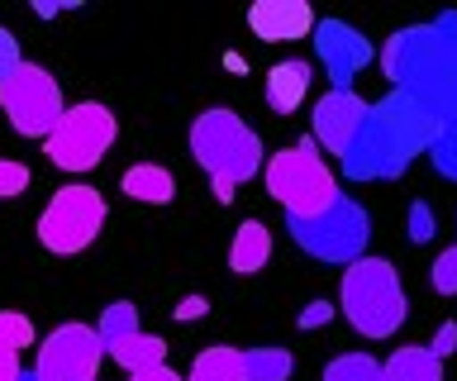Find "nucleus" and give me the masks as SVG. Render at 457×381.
I'll return each instance as SVG.
<instances>
[{
	"instance_id": "obj_1",
	"label": "nucleus",
	"mask_w": 457,
	"mask_h": 381,
	"mask_svg": "<svg viewBox=\"0 0 457 381\" xmlns=\"http://www.w3.org/2000/svg\"><path fill=\"white\" fill-rule=\"evenodd\" d=\"M381 72L391 91L420 101L438 124L457 120V10H443L428 24H405L381 44Z\"/></svg>"
},
{
	"instance_id": "obj_2",
	"label": "nucleus",
	"mask_w": 457,
	"mask_h": 381,
	"mask_svg": "<svg viewBox=\"0 0 457 381\" xmlns=\"http://www.w3.org/2000/svg\"><path fill=\"white\" fill-rule=\"evenodd\" d=\"M443 124L428 115L420 101H410V95H381V101H371L367 110V124L362 134L353 138V148L343 153V177L348 181H395L405 177V167L428 153L438 144Z\"/></svg>"
},
{
	"instance_id": "obj_3",
	"label": "nucleus",
	"mask_w": 457,
	"mask_h": 381,
	"mask_svg": "<svg viewBox=\"0 0 457 381\" xmlns=\"http://www.w3.org/2000/svg\"><path fill=\"white\" fill-rule=\"evenodd\" d=\"M191 153L210 172V186L220 201H234V191L262 172V158H267L262 138H257L248 129V120L234 115V110H205V115H195Z\"/></svg>"
},
{
	"instance_id": "obj_4",
	"label": "nucleus",
	"mask_w": 457,
	"mask_h": 381,
	"mask_svg": "<svg viewBox=\"0 0 457 381\" xmlns=\"http://www.w3.org/2000/svg\"><path fill=\"white\" fill-rule=\"evenodd\" d=\"M338 310H343V319H348L362 338H391V334H400L410 305H405V286H400L395 262L357 258L353 267H343Z\"/></svg>"
},
{
	"instance_id": "obj_5",
	"label": "nucleus",
	"mask_w": 457,
	"mask_h": 381,
	"mask_svg": "<svg viewBox=\"0 0 457 381\" xmlns=\"http://www.w3.org/2000/svg\"><path fill=\"white\" fill-rule=\"evenodd\" d=\"M267 191H271V201H277L286 215H295V219L324 215V210L343 195L338 191V177L328 172L324 153L314 148L310 138L267 158Z\"/></svg>"
},
{
	"instance_id": "obj_6",
	"label": "nucleus",
	"mask_w": 457,
	"mask_h": 381,
	"mask_svg": "<svg viewBox=\"0 0 457 381\" xmlns=\"http://www.w3.org/2000/svg\"><path fill=\"white\" fill-rule=\"evenodd\" d=\"M286 229H291V244L305 248L314 262L328 267H353L357 258H367V238H371V215L353 195H338L324 215L314 219H295L286 215Z\"/></svg>"
},
{
	"instance_id": "obj_7",
	"label": "nucleus",
	"mask_w": 457,
	"mask_h": 381,
	"mask_svg": "<svg viewBox=\"0 0 457 381\" xmlns=\"http://www.w3.org/2000/svg\"><path fill=\"white\" fill-rule=\"evenodd\" d=\"M114 138H120L114 110L100 101H77V105H67L57 129L43 138V148H48V162L62 167V172H91L114 148Z\"/></svg>"
},
{
	"instance_id": "obj_8",
	"label": "nucleus",
	"mask_w": 457,
	"mask_h": 381,
	"mask_svg": "<svg viewBox=\"0 0 457 381\" xmlns=\"http://www.w3.org/2000/svg\"><path fill=\"white\" fill-rule=\"evenodd\" d=\"M0 110H5L10 129L20 138H48L57 129V120L67 115V101H62V87H57V77L48 67L24 62L0 87Z\"/></svg>"
},
{
	"instance_id": "obj_9",
	"label": "nucleus",
	"mask_w": 457,
	"mask_h": 381,
	"mask_svg": "<svg viewBox=\"0 0 457 381\" xmlns=\"http://www.w3.org/2000/svg\"><path fill=\"white\" fill-rule=\"evenodd\" d=\"M100 224H105V195L71 181V186L53 191L48 210L38 215V244L57 258H71V253H86L96 244Z\"/></svg>"
},
{
	"instance_id": "obj_10",
	"label": "nucleus",
	"mask_w": 457,
	"mask_h": 381,
	"mask_svg": "<svg viewBox=\"0 0 457 381\" xmlns=\"http://www.w3.org/2000/svg\"><path fill=\"white\" fill-rule=\"evenodd\" d=\"M100 362H105V344H100L96 324H57V329L38 344V381H96Z\"/></svg>"
},
{
	"instance_id": "obj_11",
	"label": "nucleus",
	"mask_w": 457,
	"mask_h": 381,
	"mask_svg": "<svg viewBox=\"0 0 457 381\" xmlns=\"http://www.w3.org/2000/svg\"><path fill=\"white\" fill-rule=\"evenodd\" d=\"M314 53H320V62H324V77L334 81L328 91H353L357 72L371 67V58H377L371 38L362 29H353V24H343V20L314 24Z\"/></svg>"
},
{
	"instance_id": "obj_12",
	"label": "nucleus",
	"mask_w": 457,
	"mask_h": 381,
	"mask_svg": "<svg viewBox=\"0 0 457 381\" xmlns=\"http://www.w3.org/2000/svg\"><path fill=\"white\" fill-rule=\"evenodd\" d=\"M371 101H362L357 91H324L314 101V144H324L334 158L353 148V138L362 134Z\"/></svg>"
},
{
	"instance_id": "obj_13",
	"label": "nucleus",
	"mask_w": 457,
	"mask_h": 381,
	"mask_svg": "<svg viewBox=\"0 0 457 381\" xmlns=\"http://www.w3.org/2000/svg\"><path fill=\"white\" fill-rule=\"evenodd\" d=\"M314 10L305 0H257L248 10V29L262 44H295V38H314Z\"/></svg>"
},
{
	"instance_id": "obj_14",
	"label": "nucleus",
	"mask_w": 457,
	"mask_h": 381,
	"mask_svg": "<svg viewBox=\"0 0 457 381\" xmlns=\"http://www.w3.org/2000/svg\"><path fill=\"white\" fill-rule=\"evenodd\" d=\"M310 81H314V72L305 58H286L277 67H267V105L277 115H295L310 95Z\"/></svg>"
},
{
	"instance_id": "obj_15",
	"label": "nucleus",
	"mask_w": 457,
	"mask_h": 381,
	"mask_svg": "<svg viewBox=\"0 0 457 381\" xmlns=\"http://www.w3.org/2000/svg\"><path fill=\"white\" fill-rule=\"evenodd\" d=\"M381 381H443V358L428 344H405L381 362Z\"/></svg>"
},
{
	"instance_id": "obj_16",
	"label": "nucleus",
	"mask_w": 457,
	"mask_h": 381,
	"mask_svg": "<svg viewBox=\"0 0 457 381\" xmlns=\"http://www.w3.org/2000/svg\"><path fill=\"white\" fill-rule=\"evenodd\" d=\"M267 262H271V234H267V224L262 219H243L238 234H234V244H228V267H234L238 277H253V272H262Z\"/></svg>"
},
{
	"instance_id": "obj_17",
	"label": "nucleus",
	"mask_w": 457,
	"mask_h": 381,
	"mask_svg": "<svg viewBox=\"0 0 457 381\" xmlns=\"http://www.w3.org/2000/svg\"><path fill=\"white\" fill-rule=\"evenodd\" d=\"M124 195L129 201H143V205H171L177 195V177L167 167H153V162H138L124 172Z\"/></svg>"
},
{
	"instance_id": "obj_18",
	"label": "nucleus",
	"mask_w": 457,
	"mask_h": 381,
	"mask_svg": "<svg viewBox=\"0 0 457 381\" xmlns=\"http://www.w3.org/2000/svg\"><path fill=\"white\" fill-rule=\"evenodd\" d=\"M186 381H248L243 377V352L228 348V344H210L195 352L191 362V377Z\"/></svg>"
},
{
	"instance_id": "obj_19",
	"label": "nucleus",
	"mask_w": 457,
	"mask_h": 381,
	"mask_svg": "<svg viewBox=\"0 0 457 381\" xmlns=\"http://www.w3.org/2000/svg\"><path fill=\"white\" fill-rule=\"evenodd\" d=\"M291 367H295V358L277 344H262V348L243 352V377L248 381H291Z\"/></svg>"
},
{
	"instance_id": "obj_20",
	"label": "nucleus",
	"mask_w": 457,
	"mask_h": 381,
	"mask_svg": "<svg viewBox=\"0 0 457 381\" xmlns=\"http://www.w3.org/2000/svg\"><path fill=\"white\" fill-rule=\"evenodd\" d=\"M110 358L120 362L129 377H134V372H148V367H162V362H167V344H162L157 334H134L129 344L114 348Z\"/></svg>"
},
{
	"instance_id": "obj_21",
	"label": "nucleus",
	"mask_w": 457,
	"mask_h": 381,
	"mask_svg": "<svg viewBox=\"0 0 457 381\" xmlns=\"http://www.w3.org/2000/svg\"><path fill=\"white\" fill-rule=\"evenodd\" d=\"M96 334H100V344H105V352H114L120 344H129L134 334H143L138 329V310L129 301L105 305V310H100V319H96Z\"/></svg>"
},
{
	"instance_id": "obj_22",
	"label": "nucleus",
	"mask_w": 457,
	"mask_h": 381,
	"mask_svg": "<svg viewBox=\"0 0 457 381\" xmlns=\"http://www.w3.org/2000/svg\"><path fill=\"white\" fill-rule=\"evenodd\" d=\"M320 381H381V362L371 352H338Z\"/></svg>"
},
{
	"instance_id": "obj_23",
	"label": "nucleus",
	"mask_w": 457,
	"mask_h": 381,
	"mask_svg": "<svg viewBox=\"0 0 457 381\" xmlns=\"http://www.w3.org/2000/svg\"><path fill=\"white\" fill-rule=\"evenodd\" d=\"M428 162H434V172H438V177L457 181V120H453V124H443L438 144L428 148Z\"/></svg>"
},
{
	"instance_id": "obj_24",
	"label": "nucleus",
	"mask_w": 457,
	"mask_h": 381,
	"mask_svg": "<svg viewBox=\"0 0 457 381\" xmlns=\"http://www.w3.org/2000/svg\"><path fill=\"white\" fill-rule=\"evenodd\" d=\"M0 348H10V352L34 348V324L24 315H14V310H0Z\"/></svg>"
},
{
	"instance_id": "obj_25",
	"label": "nucleus",
	"mask_w": 457,
	"mask_h": 381,
	"mask_svg": "<svg viewBox=\"0 0 457 381\" xmlns=\"http://www.w3.org/2000/svg\"><path fill=\"white\" fill-rule=\"evenodd\" d=\"M428 277H434V291L438 295H457V244L438 253L434 267H428Z\"/></svg>"
},
{
	"instance_id": "obj_26",
	"label": "nucleus",
	"mask_w": 457,
	"mask_h": 381,
	"mask_svg": "<svg viewBox=\"0 0 457 381\" xmlns=\"http://www.w3.org/2000/svg\"><path fill=\"white\" fill-rule=\"evenodd\" d=\"M29 191V167L0 158V201H14V195Z\"/></svg>"
},
{
	"instance_id": "obj_27",
	"label": "nucleus",
	"mask_w": 457,
	"mask_h": 381,
	"mask_svg": "<svg viewBox=\"0 0 457 381\" xmlns=\"http://www.w3.org/2000/svg\"><path fill=\"white\" fill-rule=\"evenodd\" d=\"M14 67H24V58H20V38H14L10 29H0V87L14 77Z\"/></svg>"
},
{
	"instance_id": "obj_28",
	"label": "nucleus",
	"mask_w": 457,
	"mask_h": 381,
	"mask_svg": "<svg viewBox=\"0 0 457 381\" xmlns=\"http://www.w3.org/2000/svg\"><path fill=\"white\" fill-rule=\"evenodd\" d=\"M410 238L414 244H428V238H434V215H428V205L410 210Z\"/></svg>"
},
{
	"instance_id": "obj_29",
	"label": "nucleus",
	"mask_w": 457,
	"mask_h": 381,
	"mask_svg": "<svg viewBox=\"0 0 457 381\" xmlns=\"http://www.w3.org/2000/svg\"><path fill=\"white\" fill-rule=\"evenodd\" d=\"M334 319V305H324V301H314L305 315H300V329H320V324Z\"/></svg>"
},
{
	"instance_id": "obj_30",
	"label": "nucleus",
	"mask_w": 457,
	"mask_h": 381,
	"mask_svg": "<svg viewBox=\"0 0 457 381\" xmlns=\"http://www.w3.org/2000/svg\"><path fill=\"white\" fill-rule=\"evenodd\" d=\"M428 348H434L438 358H448V352L457 348V324H453V319L443 324V329H438V338H434V344H428Z\"/></svg>"
},
{
	"instance_id": "obj_31",
	"label": "nucleus",
	"mask_w": 457,
	"mask_h": 381,
	"mask_svg": "<svg viewBox=\"0 0 457 381\" xmlns=\"http://www.w3.org/2000/svg\"><path fill=\"white\" fill-rule=\"evenodd\" d=\"M20 377H24V367H20V352L0 348V381H20Z\"/></svg>"
},
{
	"instance_id": "obj_32",
	"label": "nucleus",
	"mask_w": 457,
	"mask_h": 381,
	"mask_svg": "<svg viewBox=\"0 0 457 381\" xmlns=\"http://www.w3.org/2000/svg\"><path fill=\"white\" fill-rule=\"evenodd\" d=\"M129 381H186L181 372H171V367L162 362V367H148V372H134Z\"/></svg>"
},
{
	"instance_id": "obj_33",
	"label": "nucleus",
	"mask_w": 457,
	"mask_h": 381,
	"mask_svg": "<svg viewBox=\"0 0 457 381\" xmlns=\"http://www.w3.org/2000/svg\"><path fill=\"white\" fill-rule=\"evenodd\" d=\"M195 315H205V301H200V295H191V301L177 305V319H195Z\"/></svg>"
},
{
	"instance_id": "obj_34",
	"label": "nucleus",
	"mask_w": 457,
	"mask_h": 381,
	"mask_svg": "<svg viewBox=\"0 0 457 381\" xmlns=\"http://www.w3.org/2000/svg\"><path fill=\"white\" fill-rule=\"evenodd\" d=\"M20 381H38V372H24V377H20Z\"/></svg>"
}]
</instances>
